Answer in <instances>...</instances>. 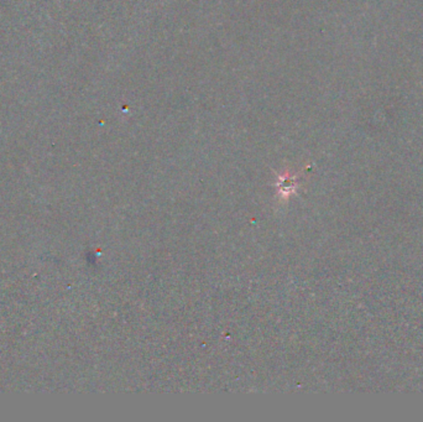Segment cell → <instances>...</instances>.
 Listing matches in <instances>:
<instances>
[]
</instances>
